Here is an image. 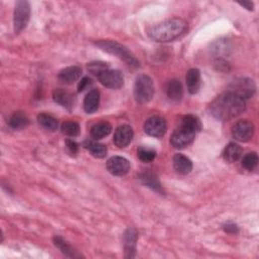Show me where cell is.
Returning a JSON list of instances; mask_svg holds the SVG:
<instances>
[{"label":"cell","mask_w":259,"mask_h":259,"mask_svg":"<svg viewBox=\"0 0 259 259\" xmlns=\"http://www.w3.org/2000/svg\"><path fill=\"white\" fill-rule=\"evenodd\" d=\"M245 108L246 100L229 90L216 97L210 105L212 116L223 122L240 116Z\"/></svg>","instance_id":"6da1fadb"},{"label":"cell","mask_w":259,"mask_h":259,"mask_svg":"<svg viewBox=\"0 0 259 259\" xmlns=\"http://www.w3.org/2000/svg\"><path fill=\"white\" fill-rule=\"evenodd\" d=\"M187 22L182 18H170L157 23L149 31V37L158 43L172 42L185 34Z\"/></svg>","instance_id":"7a4b0ae2"},{"label":"cell","mask_w":259,"mask_h":259,"mask_svg":"<svg viewBox=\"0 0 259 259\" xmlns=\"http://www.w3.org/2000/svg\"><path fill=\"white\" fill-rule=\"evenodd\" d=\"M200 121L192 114L185 116L178 128L172 134L170 138L171 145L176 149H183L193 142L196 132L200 131Z\"/></svg>","instance_id":"3957f363"},{"label":"cell","mask_w":259,"mask_h":259,"mask_svg":"<svg viewBox=\"0 0 259 259\" xmlns=\"http://www.w3.org/2000/svg\"><path fill=\"white\" fill-rule=\"evenodd\" d=\"M96 46L109 54L116 55L117 57H119L120 59L125 61L129 66H132L135 68L139 67L140 63L135 57V55L127 47L123 46L122 44H120L116 41H99L96 43Z\"/></svg>","instance_id":"277c9868"},{"label":"cell","mask_w":259,"mask_h":259,"mask_svg":"<svg viewBox=\"0 0 259 259\" xmlns=\"http://www.w3.org/2000/svg\"><path fill=\"white\" fill-rule=\"evenodd\" d=\"M155 88L153 80L145 74L137 77L134 86L135 98L139 103H147L154 96Z\"/></svg>","instance_id":"5b68a950"},{"label":"cell","mask_w":259,"mask_h":259,"mask_svg":"<svg viewBox=\"0 0 259 259\" xmlns=\"http://www.w3.org/2000/svg\"><path fill=\"white\" fill-rule=\"evenodd\" d=\"M31 16V5L27 1L24 0H20L17 1L14 8V14H13V26H14V33L19 34L22 32L28 20H30Z\"/></svg>","instance_id":"8992f818"},{"label":"cell","mask_w":259,"mask_h":259,"mask_svg":"<svg viewBox=\"0 0 259 259\" xmlns=\"http://www.w3.org/2000/svg\"><path fill=\"white\" fill-rule=\"evenodd\" d=\"M229 91L235 93L236 95L246 100L255 94L256 86L252 79L242 77L232 82V84L230 85Z\"/></svg>","instance_id":"52a82bcc"},{"label":"cell","mask_w":259,"mask_h":259,"mask_svg":"<svg viewBox=\"0 0 259 259\" xmlns=\"http://www.w3.org/2000/svg\"><path fill=\"white\" fill-rule=\"evenodd\" d=\"M99 82L107 88L119 89L124 85V75L119 70L105 69L101 71L97 76Z\"/></svg>","instance_id":"ba28073f"},{"label":"cell","mask_w":259,"mask_h":259,"mask_svg":"<svg viewBox=\"0 0 259 259\" xmlns=\"http://www.w3.org/2000/svg\"><path fill=\"white\" fill-rule=\"evenodd\" d=\"M106 168L109 173L116 176H124L130 171L131 164L128 159L121 156H113L108 159Z\"/></svg>","instance_id":"9c48e42d"},{"label":"cell","mask_w":259,"mask_h":259,"mask_svg":"<svg viewBox=\"0 0 259 259\" xmlns=\"http://www.w3.org/2000/svg\"><path fill=\"white\" fill-rule=\"evenodd\" d=\"M144 131L149 136L161 138L167 131V124L165 120L160 117H152L148 119L144 125Z\"/></svg>","instance_id":"30bf717a"},{"label":"cell","mask_w":259,"mask_h":259,"mask_svg":"<svg viewBox=\"0 0 259 259\" xmlns=\"http://www.w3.org/2000/svg\"><path fill=\"white\" fill-rule=\"evenodd\" d=\"M254 135V126L247 120L239 121L232 128V136L239 142H248Z\"/></svg>","instance_id":"8fae6325"},{"label":"cell","mask_w":259,"mask_h":259,"mask_svg":"<svg viewBox=\"0 0 259 259\" xmlns=\"http://www.w3.org/2000/svg\"><path fill=\"white\" fill-rule=\"evenodd\" d=\"M134 137L133 129L128 125L120 126L113 135V143L119 148H125L132 142Z\"/></svg>","instance_id":"7c38bea8"},{"label":"cell","mask_w":259,"mask_h":259,"mask_svg":"<svg viewBox=\"0 0 259 259\" xmlns=\"http://www.w3.org/2000/svg\"><path fill=\"white\" fill-rule=\"evenodd\" d=\"M138 241V233L136 229L129 228L124 236V245H125V252L126 257L132 258L135 256L136 253V245Z\"/></svg>","instance_id":"4fadbf2b"},{"label":"cell","mask_w":259,"mask_h":259,"mask_svg":"<svg viewBox=\"0 0 259 259\" xmlns=\"http://www.w3.org/2000/svg\"><path fill=\"white\" fill-rule=\"evenodd\" d=\"M82 73V69L79 66H70L61 70L58 74V78L65 84H72L77 81Z\"/></svg>","instance_id":"5bb4252c"},{"label":"cell","mask_w":259,"mask_h":259,"mask_svg":"<svg viewBox=\"0 0 259 259\" xmlns=\"http://www.w3.org/2000/svg\"><path fill=\"white\" fill-rule=\"evenodd\" d=\"M99 101H100L99 91L97 89L90 90L84 98V102H83L84 110L87 113L95 112L99 107Z\"/></svg>","instance_id":"9a60e30c"},{"label":"cell","mask_w":259,"mask_h":259,"mask_svg":"<svg viewBox=\"0 0 259 259\" xmlns=\"http://www.w3.org/2000/svg\"><path fill=\"white\" fill-rule=\"evenodd\" d=\"M53 98L55 102L59 103L60 105L66 107L67 109H71L73 107L74 96L70 92L62 88H57L53 91Z\"/></svg>","instance_id":"2e32d148"},{"label":"cell","mask_w":259,"mask_h":259,"mask_svg":"<svg viewBox=\"0 0 259 259\" xmlns=\"http://www.w3.org/2000/svg\"><path fill=\"white\" fill-rule=\"evenodd\" d=\"M173 167L179 174H188L192 170V162L185 155L176 154L173 157Z\"/></svg>","instance_id":"e0dca14e"},{"label":"cell","mask_w":259,"mask_h":259,"mask_svg":"<svg viewBox=\"0 0 259 259\" xmlns=\"http://www.w3.org/2000/svg\"><path fill=\"white\" fill-rule=\"evenodd\" d=\"M186 84L187 89L190 94H195L200 88V73L196 68H192L188 70L186 73Z\"/></svg>","instance_id":"ac0fdd59"},{"label":"cell","mask_w":259,"mask_h":259,"mask_svg":"<svg viewBox=\"0 0 259 259\" xmlns=\"http://www.w3.org/2000/svg\"><path fill=\"white\" fill-rule=\"evenodd\" d=\"M242 156V148L236 143H230L223 151V158L229 163L238 161Z\"/></svg>","instance_id":"d6986e66"},{"label":"cell","mask_w":259,"mask_h":259,"mask_svg":"<svg viewBox=\"0 0 259 259\" xmlns=\"http://www.w3.org/2000/svg\"><path fill=\"white\" fill-rule=\"evenodd\" d=\"M166 92L169 99L173 101H179L182 98V94H183V89L180 81L177 79L170 80L167 84Z\"/></svg>","instance_id":"ffe728a7"},{"label":"cell","mask_w":259,"mask_h":259,"mask_svg":"<svg viewBox=\"0 0 259 259\" xmlns=\"http://www.w3.org/2000/svg\"><path fill=\"white\" fill-rule=\"evenodd\" d=\"M8 124H9V127L11 129L20 131V130L25 129L28 126V124H30V121H28L25 113L17 111V112H14L12 116L10 117Z\"/></svg>","instance_id":"44dd1931"},{"label":"cell","mask_w":259,"mask_h":259,"mask_svg":"<svg viewBox=\"0 0 259 259\" xmlns=\"http://www.w3.org/2000/svg\"><path fill=\"white\" fill-rule=\"evenodd\" d=\"M140 179L144 184L147 185L150 188H152L153 190L158 191V192L163 191L162 186H161L158 178L156 177L155 174L152 173V172H150V171L143 172V173L140 175Z\"/></svg>","instance_id":"7402d4cb"},{"label":"cell","mask_w":259,"mask_h":259,"mask_svg":"<svg viewBox=\"0 0 259 259\" xmlns=\"http://www.w3.org/2000/svg\"><path fill=\"white\" fill-rule=\"evenodd\" d=\"M111 133V126L107 122H102L94 125L91 128V138L94 140H100L108 136Z\"/></svg>","instance_id":"603a6c76"},{"label":"cell","mask_w":259,"mask_h":259,"mask_svg":"<svg viewBox=\"0 0 259 259\" xmlns=\"http://www.w3.org/2000/svg\"><path fill=\"white\" fill-rule=\"evenodd\" d=\"M38 122L43 128H45L48 131L54 132L58 129V121L48 113H40L38 116Z\"/></svg>","instance_id":"cb8c5ba5"},{"label":"cell","mask_w":259,"mask_h":259,"mask_svg":"<svg viewBox=\"0 0 259 259\" xmlns=\"http://www.w3.org/2000/svg\"><path fill=\"white\" fill-rule=\"evenodd\" d=\"M54 244L56 245V247H58L62 253H64L66 256L68 257H79L80 255L76 253V251H74V249L67 243L65 242L61 237H54Z\"/></svg>","instance_id":"d4e9b609"},{"label":"cell","mask_w":259,"mask_h":259,"mask_svg":"<svg viewBox=\"0 0 259 259\" xmlns=\"http://www.w3.org/2000/svg\"><path fill=\"white\" fill-rule=\"evenodd\" d=\"M86 148H87L89 152L96 158H103L106 156L107 153V149L103 144L97 142H88Z\"/></svg>","instance_id":"484cf974"},{"label":"cell","mask_w":259,"mask_h":259,"mask_svg":"<svg viewBox=\"0 0 259 259\" xmlns=\"http://www.w3.org/2000/svg\"><path fill=\"white\" fill-rule=\"evenodd\" d=\"M61 131L64 135L74 138V137H77L80 134V127L76 122L68 121V122H65L62 125Z\"/></svg>","instance_id":"4316f807"},{"label":"cell","mask_w":259,"mask_h":259,"mask_svg":"<svg viewBox=\"0 0 259 259\" xmlns=\"http://www.w3.org/2000/svg\"><path fill=\"white\" fill-rule=\"evenodd\" d=\"M138 157L140 158L141 161L143 162H151L155 159L156 157V151L152 148L148 147H140L138 149Z\"/></svg>","instance_id":"83f0119b"},{"label":"cell","mask_w":259,"mask_h":259,"mask_svg":"<svg viewBox=\"0 0 259 259\" xmlns=\"http://www.w3.org/2000/svg\"><path fill=\"white\" fill-rule=\"evenodd\" d=\"M258 164V156L255 152L248 153L247 155L244 156L242 160V166L247 169L248 171H252L255 169V167Z\"/></svg>","instance_id":"f1b7e54d"},{"label":"cell","mask_w":259,"mask_h":259,"mask_svg":"<svg viewBox=\"0 0 259 259\" xmlns=\"http://www.w3.org/2000/svg\"><path fill=\"white\" fill-rule=\"evenodd\" d=\"M212 50H213L214 54H216L217 56H219L218 58H222L223 56L228 55V52H229V50H230V46H229L228 42L220 40V41L216 42V43L213 45Z\"/></svg>","instance_id":"f546056e"},{"label":"cell","mask_w":259,"mask_h":259,"mask_svg":"<svg viewBox=\"0 0 259 259\" xmlns=\"http://www.w3.org/2000/svg\"><path fill=\"white\" fill-rule=\"evenodd\" d=\"M105 69H108V66H107V64L104 63V62L98 61V62H93V63L88 64V70H89L92 74H94V75H96V76H97L101 71H103V70H105Z\"/></svg>","instance_id":"4dcf8cb0"},{"label":"cell","mask_w":259,"mask_h":259,"mask_svg":"<svg viewBox=\"0 0 259 259\" xmlns=\"http://www.w3.org/2000/svg\"><path fill=\"white\" fill-rule=\"evenodd\" d=\"M92 84V80L89 77H84L81 79V81L78 84V91L82 92L85 89H87L89 86Z\"/></svg>","instance_id":"1f68e13d"},{"label":"cell","mask_w":259,"mask_h":259,"mask_svg":"<svg viewBox=\"0 0 259 259\" xmlns=\"http://www.w3.org/2000/svg\"><path fill=\"white\" fill-rule=\"evenodd\" d=\"M66 147L67 150L69 151L70 154L75 155L78 152V144L76 142H74L73 140H66Z\"/></svg>","instance_id":"d6a6232c"},{"label":"cell","mask_w":259,"mask_h":259,"mask_svg":"<svg viewBox=\"0 0 259 259\" xmlns=\"http://www.w3.org/2000/svg\"><path fill=\"white\" fill-rule=\"evenodd\" d=\"M224 230L227 233H231V234H236L238 233V227L236 224L233 223H228L224 226Z\"/></svg>","instance_id":"836d02e7"},{"label":"cell","mask_w":259,"mask_h":259,"mask_svg":"<svg viewBox=\"0 0 259 259\" xmlns=\"http://www.w3.org/2000/svg\"><path fill=\"white\" fill-rule=\"evenodd\" d=\"M215 66H216V67L218 68V70H220V71H227L228 68H229L228 63H227L224 59H222V58H218V59L216 60Z\"/></svg>","instance_id":"e575fe53"},{"label":"cell","mask_w":259,"mask_h":259,"mask_svg":"<svg viewBox=\"0 0 259 259\" xmlns=\"http://www.w3.org/2000/svg\"><path fill=\"white\" fill-rule=\"evenodd\" d=\"M239 4H240L241 6H243V7H245V8L248 9V10H253V8H254V4H253V2H251V1L239 2Z\"/></svg>","instance_id":"d590c367"}]
</instances>
